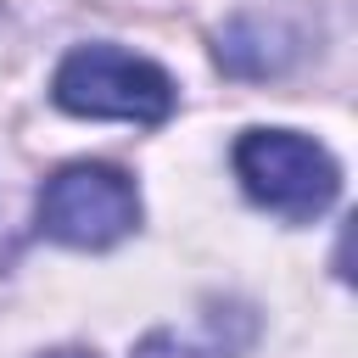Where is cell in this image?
<instances>
[{"label":"cell","instance_id":"6da1fadb","mask_svg":"<svg viewBox=\"0 0 358 358\" xmlns=\"http://www.w3.org/2000/svg\"><path fill=\"white\" fill-rule=\"evenodd\" d=\"M50 101L78 117H123V123H162L173 112V78L117 45H78L62 56L50 78Z\"/></svg>","mask_w":358,"mask_h":358},{"label":"cell","instance_id":"7a4b0ae2","mask_svg":"<svg viewBox=\"0 0 358 358\" xmlns=\"http://www.w3.org/2000/svg\"><path fill=\"white\" fill-rule=\"evenodd\" d=\"M235 173L257 207H268L291 224L319 218L341 190L330 151L296 129H246L235 140Z\"/></svg>","mask_w":358,"mask_h":358},{"label":"cell","instance_id":"3957f363","mask_svg":"<svg viewBox=\"0 0 358 358\" xmlns=\"http://www.w3.org/2000/svg\"><path fill=\"white\" fill-rule=\"evenodd\" d=\"M140 224L134 179L106 162H73L39 190V235L62 246H112Z\"/></svg>","mask_w":358,"mask_h":358},{"label":"cell","instance_id":"277c9868","mask_svg":"<svg viewBox=\"0 0 358 358\" xmlns=\"http://www.w3.org/2000/svg\"><path fill=\"white\" fill-rule=\"evenodd\" d=\"M134 358H196V352H190L179 336H168V330H151V336L134 347Z\"/></svg>","mask_w":358,"mask_h":358},{"label":"cell","instance_id":"5b68a950","mask_svg":"<svg viewBox=\"0 0 358 358\" xmlns=\"http://www.w3.org/2000/svg\"><path fill=\"white\" fill-rule=\"evenodd\" d=\"M39 358H95V352H84V347H56V352H39Z\"/></svg>","mask_w":358,"mask_h":358}]
</instances>
